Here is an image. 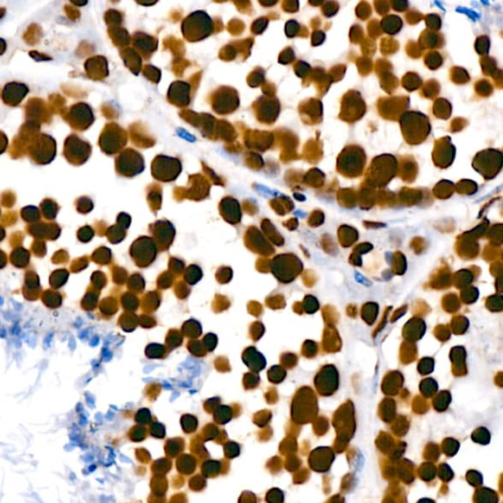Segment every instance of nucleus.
<instances>
[{
    "label": "nucleus",
    "instance_id": "5",
    "mask_svg": "<svg viewBox=\"0 0 503 503\" xmlns=\"http://www.w3.org/2000/svg\"><path fill=\"white\" fill-rule=\"evenodd\" d=\"M168 99L179 106H184L190 102V85L177 81L171 84L168 89Z\"/></svg>",
    "mask_w": 503,
    "mask_h": 503
},
{
    "label": "nucleus",
    "instance_id": "2",
    "mask_svg": "<svg viewBox=\"0 0 503 503\" xmlns=\"http://www.w3.org/2000/svg\"><path fill=\"white\" fill-rule=\"evenodd\" d=\"M181 170L180 160L166 155L156 156L151 165L152 176L161 182L174 181L181 173Z\"/></svg>",
    "mask_w": 503,
    "mask_h": 503
},
{
    "label": "nucleus",
    "instance_id": "3",
    "mask_svg": "<svg viewBox=\"0 0 503 503\" xmlns=\"http://www.w3.org/2000/svg\"><path fill=\"white\" fill-rule=\"evenodd\" d=\"M117 168L120 174L127 177L135 176L144 170V158L138 151L128 148L119 156L117 160Z\"/></svg>",
    "mask_w": 503,
    "mask_h": 503
},
{
    "label": "nucleus",
    "instance_id": "1",
    "mask_svg": "<svg viewBox=\"0 0 503 503\" xmlns=\"http://www.w3.org/2000/svg\"><path fill=\"white\" fill-rule=\"evenodd\" d=\"M213 24L205 11H196L188 15L182 23V32L189 41H199L212 33Z\"/></svg>",
    "mask_w": 503,
    "mask_h": 503
},
{
    "label": "nucleus",
    "instance_id": "4",
    "mask_svg": "<svg viewBox=\"0 0 503 503\" xmlns=\"http://www.w3.org/2000/svg\"><path fill=\"white\" fill-rule=\"evenodd\" d=\"M239 106L237 92L229 88H222L214 95L213 109L220 114H226L234 111Z\"/></svg>",
    "mask_w": 503,
    "mask_h": 503
}]
</instances>
